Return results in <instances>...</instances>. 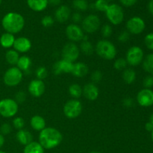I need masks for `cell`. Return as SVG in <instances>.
I'll return each instance as SVG.
<instances>
[{"label": "cell", "instance_id": "1", "mask_svg": "<svg viewBox=\"0 0 153 153\" xmlns=\"http://www.w3.org/2000/svg\"><path fill=\"white\" fill-rule=\"evenodd\" d=\"M63 140L62 134L59 130L52 127H46L40 131L39 143L44 149H52L61 144Z\"/></svg>", "mask_w": 153, "mask_h": 153}, {"label": "cell", "instance_id": "2", "mask_svg": "<svg viewBox=\"0 0 153 153\" xmlns=\"http://www.w3.org/2000/svg\"><path fill=\"white\" fill-rule=\"evenodd\" d=\"M1 25L6 32L12 34H17L23 29L25 26V19L20 13L9 12L3 16Z\"/></svg>", "mask_w": 153, "mask_h": 153}, {"label": "cell", "instance_id": "3", "mask_svg": "<svg viewBox=\"0 0 153 153\" xmlns=\"http://www.w3.org/2000/svg\"><path fill=\"white\" fill-rule=\"evenodd\" d=\"M95 51L100 58L107 61L114 59L117 52L114 44L105 39L97 42L95 46Z\"/></svg>", "mask_w": 153, "mask_h": 153}, {"label": "cell", "instance_id": "4", "mask_svg": "<svg viewBox=\"0 0 153 153\" xmlns=\"http://www.w3.org/2000/svg\"><path fill=\"white\" fill-rule=\"evenodd\" d=\"M105 15L109 22L114 25H120L124 19V11L123 7L117 4H109L105 11Z\"/></svg>", "mask_w": 153, "mask_h": 153}, {"label": "cell", "instance_id": "5", "mask_svg": "<svg viewBox=\"0 0 153 153\" xmlns=\"http://www.w3.org/2000/svg\"><path fill=\"white\" fill-rule=\"evenodd\" d=\"M23 73L17 67H11L7 70L3 76L4 83L7 86H17L22 82Z\"/></svg>", "mask_w": 153, "mask_h": 153}, {"label": "cell", "instance_id": "6", "mask_svg": "<svg viewBox=\"0 0 153 153\" xmlns=\"http://www.w3.org/2000/svg\"><path fill=\"white\" fill-rule=\"evenodd\" d=\"M18 103L12 99L0 100V115L4 117H13L18 112Z\"/></svg>", "mask_w": 153, "mask_h": 153}, {"label": "cell", "instance_id": "7", "mask_svg": "<svg viewBox=\"0 0 153 153\" xmlns=\"http://www.w3.org/2000/svg\"><path fill=\"white\" fill-rule=\"evenodd\" d=\"M64 114L69 119H75L81 114L82 111V104L79 100L73 99L65 103L64 106Z\"/></svg>", "mask_w": 153, "mask_h": 153}, {"label": "cell", "instance_id": "8", "mask_svg": "<svg viewBox=\"0 0 153 153\" xmlns=\"http://www.w3.org/2000/svg\"><path fill=\"white\" fill-rule=\"evenodd\" d=\"M144 57L143 51L140 46H133L128 49L126 52V60L127 64L131 67H136L142 63Z\"/></svg>", "mask_w": 153, "mask_h": 153}, {"label": "cell", "instance_id": "9", "mask_svg": "<svg viewBox=\"0 0 153 153\" xmlns=\"http://www.w3.org/2000/svg\"><path fill=\"white\" fill-rule=\"evenodd\" d=\"M101 21L96 14H90L84 18L82 21V28L84 32L93 34L98 31L100 28Z\"/></svg>", "mask_w": 153, "mask_h": 153}, {"label": "cell", "instance_id": "10", "mask_svg": "<svg viewBox=\"0 0 153 153\" xmlns=\"http://www.w3.org/2000/svg\"><path fill=\"white\" fill-rule=\"evenodd\" d=\"M79 55H80L79 47L73 42H70L64 45L61 52L63 59L67 60L72 63H74L79 58Z\"/></svg>", "mask_w": 153, "mask_h": 153}, {"label": "cell", "instance_id": "11", "mask_svg": "<svg viewBox=\"0 0 153 153\" xmlns=\"http://www.w3.org/2000/svg\"><path fill=\"white\" fill-rule=\"evenodd\" d=\"M127 31L132 34H140L144 31L146 24L144 20L140 16H133L126 22Z\"/></svg>", "mask_w": 153, "mask_h": 153}, {"label": "cell", "instance_id": "12", "mask_svg": "<svg viewBox=\"0 0 153 153\" xmlns=\"http://www.w3.org/2000/svg\"><path fill=\"white\" fill-rule=\"evenodd\" d=\"M66 35L67 38L73 43L82 41L85 36V33L82 27L78 24L72 23L67 25L66 28Z\"/></svg>", "mask_w": 153, "mask_h": 153}, {"label": "cell", "instance_id": "13", "mask_svg": "<svg viewBox=\"0 0 153 153\" xmlns=\"http://www.w3.org/2000/svg\"><path fill=\"white\" fill-rule=\"evenodd\" d=\"M137 102L141 107L148 108L153 105V91L151 89H142L137 95Z\"/></svg>", "mask_w": 153, "mask_h": 153}, {"label": "cell", "instance_id": "14", "mask_svg": "<svg viewBox=\"0 0 153 153\" xmlns=\"http://www.w3.org/2000/svg\"><path fill=\"white\" fill-rule=\"evenodd\" d=\"M46 86L43 81L40 79H33L28 84V90L29 94L34 97H40L45 92Z\"/></svg>", "mask_w": 153, "mask_h": 153}, {"label": "cell", "instance_id": "15", "mask_svg": "<svg viewBox=\"0 0 153 153\" xmlns=\"http://www.w3.org/2000/svg\"><path fill=\"white\" fill-rule=\"evenodd\" d=\"M73 63L67 60L61 59L56 61L52 67V71L55 75H61L63 73H71L73 69Z\"/></svg>", "mask_w": 153, "mask_h": 153}, {"label": "cell", "instance_id": "16", "mask_svg": "<svg viewBox=\"0 0 153 153\" xmlns=\"http://www.w3.org/2000/svg\"><path fill=\"white\" fill-rule=\"evenodd\" d=\"M13 47L19 53H26L31 49V42L27 37H19L15 39Z\"/></svg>", "mask_w": 153, "mask_h": 153}, {"label": "cell", "instance_id": "17", "mask_svg": "<svg viewBox=\"0 0 153 153\" xmlns=\"http://www.w3.org/2000/svg\"><path fill=\"white\" fill-rule=\"evenodd\" d=\"M82 94L89 101H94L99 97L100 91L96 84L88 83L82 89Z\"/></svg>", "mask_w": 153, "mask_h": 153}, {"label": "cell", "instance_id": "18", "mask_svg": "<svg viewBox=\"0 0 153 153\" xmlns=\"http://www.w3.org/2000/svg\"><path fill=\"white\" fill-rule=\"evenodd\" d=\"M71 10L67 5H61L56 9L55 12V18L60 23L67 22L70 17Z\"/></svg>", "mask_w": 153, "mask_h": 153}, {"label": "cell", "instance_id": "19", "mask_svg": "<svg viewBox=\"0 0 153 153\" xmlns=\"http://www.w3.org/2000/svg\"><path fill=\"white\" fill-rule=\"evenodd\" d=\"M89 71L88 65L83 62L73 63L71 73L77 78H83L86 76Z\"/></svg>", "mask_w": 153, "mask_h": 153}, {"label": "cell", "instance_id": "20", "mask_svg": "<svg viewBox=\"0 0 153 153\" xmlns=\"http://www.w3.org/2000/svg\"><path fill=\"white\" fill-rule=\"evenodd\" d=\"M27 4L34 11L40 12L47 7L49 1L48 0H27Z\"/></svg>", "mask_w": 153, "mask_h": 153}, {"label": "cell", "instance_id": "21", "mask_svg": "<svg viewBox=\"0 0 153 153\" xmlns=\"http://www.w3.org/2000/svg\"><path fill=\"white\" fill-rule=\"evenodd\" d=\"M16 137L17 141L20 144L26 146L27 144L33 141V136L28 131L25 129L18 130L16 134Z\"/></svg>", "mask_w": 153, "mask_h": 153}, {"label": "cell", "instance_id": "22", "mask_svg": "<svg viewBox=\"0 0 153 153\" xmlns=\"http://www.w3.org/2000/svg\"><path fill=\"white\" fill-rule=\"evenodd\" d=\"M31 58L27 55H22V56L19 57L18 62L16 64V67L22 72V73H29L31 70Z\"/></svg>", "mask_w": 153, "mask_h": 153}, {"label": "cell", "instance_id": "23", "mask_svg": "<svg viewBox=\"0 0 153 153\" xmlns=\"http://www.w3.org/2000/svg\"><path fill=\"white\" fill-rule=\"evenodd\" d=\"M30 125L31 128L35 131H41L42 130L46 128V120L43 117L40 115H35L31 118Z\"/></svg>", "mask_w": 153, "mask_h": 153}, {"label": "cell", "instance_id": "24", "mask_svg": "<svg viewBox=\"0 0 153 153\" xmlns=\"http://www.w3.org/2000/svg\"><path fill=\"white\" fill-rule=\"evenodd\" d=\"M15 37L10 33L5 32L1 34L0 37V44L4 49H9L13 46L15 41Z\"/></svg>", "mask_w": 153, "mask_h": 153}, {"label": "cell", "instance_id": "25", "mask_svg": "<svg viewBox=\"0 0 153 153\" xmlns=\"http://www.w3.org/2000/svg\"><path fill=\"white\" fill-rule=\"evenodd\" d=\"M23 153H44V148L39 142L32 141L25 146Z\"/></svg>", "mask_w": 153, "mask_h": 153}, {"label": "cell", "instance_id": "26", "mask_svg": "<svg viewBox=\"0 0 153 153\" xmlns=\"http://www.w3.org/2000/svg\"><path fill=\"white\" fill-rule=\"evenodd\" d=\"M122 77L127 85H131L136 80V73L133 69L126 68L123 72Z\"/></svg>", "mask_w": 153, "mask_h": 153}, {"label": "cell", "instance_id": "27", "mask_svg": "<svg viewBox=\"0 0 153 153\" xmlns=\"http://www.w3.org/2000/svg\"><path fill=\"white\" fill-rule=\"evenodd\" d=\"M19 58V52H17L16 50H14V49H9L8 51H7V52H6L5 54L6 61H7L10 65H16Z\"/></svg>", "mask_w": 153, "mask_h": 153}, {"label": "cell", "instance_id": "28", "mask_svg": "<svg viewBox=\"0 0 153 153\" xmlns=\"http://www.w3.org/2000/svg\"><path fill=\"white\" fill-rule=\"evenodd\" d=\"M79 50L85 55H91L94 53L95 48L89 40H82L80 44Z\"/></svg>", "mask_w": 153, "mask_h": 153}, {"label": "cell", "instance_id": "29", "mask_svg": "<svg viewBox=\"0 0 153 153\" xmlns=\"http://www.w3.org/2000/svg\"><path fill=\"white\" fill-rule=\"evenodd\" d=\"M143 69L146 73L153 75V54H149L143 60Z\"/></svg>", "mask_w": 153, "mask_h": 153}, {"label": "cell", "instance_id": "30", "mask_svg": "<svg viewBox=\"0 0 153 153\" xmlns=\"http://www.w3.org/2000/svg\"><path fill=\"white\" fill-rule=\"evenodd\" d=\"M69 94L73 99L78 100L82 95V88L78 84H72L69 87Z\"/></svg>", "mask_w": 153, "mask_h": 153}, {"label": "cell", "instance_id": "31", "mask_svg": "<svg viewBox=\"0 0 153 153\" xmlns=\"http://www.w3.org/2000/svg\"><path fill=\"white\" fill-rule=\"evenodd\" d=\"M73 5L75 9L79 11H85L89 7L87 0H73Z\"/></svg>", "mask_w": 153, "mask_h": 153}, {"label": "cell", "instance_id": "32", "mask_svg": "<svg viewBox=\"0 0 153 153\" xmlns=\"http://www.w3.org/2000/svg\"><path fill=\"white\" fill-rule=\"evenodd\" d=\"M127 65H128V64H127L126 60L123 58H117L114 63V69L117 70H119V71H123L125 69H126Z\"/></svg>", "mask_w": 153, "mask_h": 153}, {"label": "cell", "instance_id": "33", "mask_svg": "<svg viewBox=\"0 0 153 153\" xmlns=\"http://www.w3.org/2000/svg\"><path fill=\"white\" fill-rule=\"evenodd\" d=\"M109 3L105 0H97L94 4V7L99 11L105 12L109 6Z\"/></svg>", "mask_w": 153, "mask_h": 153}, {"label": "cell", "instance_id": "34", "mask_svg": "<svg viewBox=\"0 0 153 153\" xmlns=\"http://www.w3.org/2000/svg\"><path fill=\"white\" fill-rule=\"evenodd\" d=\"M48 75L47 70L46 67H39L35 70V76L37 77V79H40V80L43 81V79H46V76Z\"/></svg>", "mask_w": 153, "mask_h": 153}, {"label": "cell", "instance_id": "35", "mask_svg": "<svg viewBox=\"0 0 153 153\" xmlns=\"http://www.w3.org/2000/svg\"><path fill=\"white\" fill-rule=\"evenodd\" d=\"M54 22H55V20L52 16H49V15L44 16L41 19L42 25L45 28H49V27L52 26L54 25Z\"/></svg>", "mask_w": 153, "mask_h": 153}, {"label": "cell", "instance_id": "36", "mask_svg": "<svg viewBox=\"0 0 153 153\" xmlns=\"http://www.w3.org/2000/svg\"><path fill=\"white\" fill-rule=\"evenodd\" d=\"M112 32H113V30H112L111 26L109 24H105L104 25H102L101 28V33L103 37L108 38L111 35Z\"/></svg>", "mask_w": 153, "mask_h": 153}, {"label": "cell", "instance_id": "37", "mask_svg": "<svg viewBox=\"0 0 153 153\" xmlns=\"http://www.w3.org/2000/svg\"><path fill=\"white\" fill-rule=\"evenodd\" d=\"M13 126L16 129H22V128H23L24 126H25V120H24L22 117H15L14 119H13Z\"/></svg>", "mask_w": 153, "mask_h": 153}, {"label": "cell", "instance_id": "38", "mask_svg": "<svg viewBox=\"0 0 153 153\" xmlns=\"http://www.w3.org/2000/svg\"><path fill=\"white\" fill-rule=\"evenodd\" d=\"M91 81H92V83L97 84L99 83L100 82H101L102 79V73L100 70H95L92 73L91 76Z\"/></svg>", "mask_w": 153, "mask_h": 153}, {"label": "cell", "instance_id": "39", "mask_svg": "<svg viewBox=\"0 0 153 153\" xmlns=\"http://www.w3.org/2000/svg\"><path fill=\"white\" fill-rule=\"evenodd\" d=\"M144 43L148 49L153 51V32L146 34L144 38Z\"/></svg>", "mask_w": 153, "mask_h": 153}, {"label": "cell", "instance_id": "40", "mask_svg": "<svg viewBox=\"0 0 153 153\" xmlns=\"http://www.w3.org/2000/svg\"><path fill=\"white\" fill-rule=\"evenodd\" d=\"M130 38V33L127 31H123L122 32L120 33V34L117 37L118 41L120 43H126Z\"/></svg>", "mask_w": 153, "mask_h": 153}, {"label": "cell", "instance_id": "41", "mask_svg": "<svg viewBox=\"0 0 153 153\" xmlns=\"http://www.w3.org/2000/svg\"><path fill=\"white\" fill-rule=\"evenodd\" d=\"M143 85L146 89H150L153 87V76L149 75L145 77L143 81Z\"/></svg>", "mask_w": 153, "mask_h": 153}, {"label": "cell", "instance_id": "42", "mask_svg": "<svg viewBox=\"0 0 153 153\" xmlns=\"http://www.w3.org/2000/svg\"><path fill=\"white\" fill-rule=\"evenodd\" d=\"M26 100V94L24 91H18L15 94V101L19 103H23Z\"/></svg>", "mask_w": 153, "mask_h": 153}, {"label": "cell", "instance_id": "43", "mask_svg": "<svg viewBox=\"0 0 153 153\" xmlns=\"http://www.w3.org/2000/svg\"><path fill=\"white\" fill-rule=\"evenodd\" d=\"M11 126L9 123H3L2 125L0 127V134H1L2 135H6V134H8L11 132Z\"/></svg>", "mask_w": 153, "mask_h": 153}, {"label": "cell", "instance_id": "44", "mask_svg": "<svg viewBox=\"0 0 153 153\" xmlns=\"http://www.w3.org/2000/svg\"><path fill=\"white\" fill-rule=\"evenodd\" d=\"M134 100L131 97H126L123 100V105L126 108H131L134 106Z\"/></svg>", "mask_w": 153, "mask_h": 153}, {"label": "cell", "instance_id": "45", "mask_svg": "<svg viewBox=\"0 0 153 153\" xmlns=\"http://www.w3.org/2000/svg\"><path fill=\"white\" fill-rule=\"evenodd\" d=\"M72 20L74 22V24L79 23L82 21V16L80 13L79 12H75L73 15H72Z\"/></svg>", "mask_w": 153, "mask_h": 153}, {"label": "cell", "instance_id": "46", "mask_svg": "<svg viewBox=\"0 0 153 153\" xmlns=\"http://www.w3.org/2000/svg\"><path fill=\"white\" fill-rule=\"evenodd\" d=\"M137 1V0H120V2L123 4L125 7H131L133 6L134 4H136V2Z\"/></svg>", "mask_w": 153, "mask_h": 153}, {"label": "cell", "instance_id": "47", "mask_svg": "<svg viewBox=\"0 0 153 153\" xmlns=\"http://www.w3.org/2000/svg\"><path fill=\"white\" fill-rule=\"evenodd\" d=\"M49 1V4L53 6H58L61 4V0H48Z\"/></svg>", "mask_w": 153, "mask_h": 153}, {"label": "cell", "instance_id": "48", "mask_svg": "<svg viewBox=\"0 0 153 153\" xmlns=\"http://www.w3.org/2000/svg\"><path fill=\"white\" fill-rule=\"evenodd\" d=\"M145 128H146V130L147 131L152 132V131L153 130V125L150 122L146 123V125H145Z\"/></svg>", "mask_w": 153, "mask_h": 153}, {"label": "cell", "instance_id": "49", "mask_svg": "<svg viewBox=\"0 0 153 153\" xmlns=\"http://www.w3.org/2000/svg\"><path fill=\"white\" fill-rule=\"evenodd\" d=\"M148 10H149V13L153 15V0H150L148 4Z\"/></svg>", "mask_w": 153, "mask_h": 153}, {"label": "cell", "instance_id": "50", "mask_svg": "<svg viewBox=\"0 0 153 153\" xmlns=\"http://www.w3.org/2000/svg\"><path fill=\"white\" fill-rule=\"evenodd\" d=\"M4 143V135H2L1 134H0V148L2 147Z\"/></svg>", "mask_w": 153, "mask_h": 153}, {"label": "cell", "instance_id": "51", "mask_svg": "<svg viewBox=\"0 0 153 153\" xmlns=\"http://www.w3.org/2000/svg\"><path fill=\"white\" fill-rule=\"evenodd\" d=\"M149 122H150L151 123H152L153 125V113L150 115V117H149Z\"/></svg>", "mask_w": 153, "mask_h": 153}, {"label": "cell", "instance_id": "52", "mask_svg": "<svg viewBox=\"0 0 153 153\" xmlns=\"http://www.w3.org/2000/svg\"><path fill=\"white\" fill-rule=\"evenodd\" d=\"M90 153H102V152H98V151H93V152H91Z\"/></svg>", "mask_w": 153, "mask_h": 153}, {"label": "cell", "instance_id": "53", "mask_svg": "<svg viewBox=\"0 0 153 153\" xmlns=\"http://www.w3.org/2000/svg\"><path fill=\"white\" fill-rule=\"evenodd\" d=\"M151 138H152V140L153 141V130L152 131V132H151Z\"/></svg>", "mask_w": 153, "mask_h": 153}, {"label": "cell", "instance_id": "54", "mask_svg": "<svg viewBox=\"0 0 153 153\" xmlns=\"http://www.w3.org/2000/svg\"><path fill=\"white\" fill-rule=\"evenodd\" d=\"M0 153H6V152H4V151H1V150H0Z\"/></svg>", "mask_w": 153, "mask_h": 153}, {"label": "cell", "instance_id": "55", "mask_svg": "<svg viewBox=\"0 0 153 153\" xmlns=\"http://www.w3.org/2000/svg\"><path fill=\"white\" fill-rule=\"evenodd\" d=\"M105 1H108V2H109V1H112V0H105Z\"/></svg>", "mask_w": 153, "mask_h": 153}, {"label": "cell", "instance_id": "56", "mask_svg": "<svg viewBox=\"0 0 153 153\" xmlns=\"http://www.w3.org/2000/svg\"><path fill=\"white\" fill-rule=\"evenodd\" d=\"M1 1H2V0H0V4H1Z\"/></svg>", "mask_w": 153, "mask_h": 153}]
</instances>
